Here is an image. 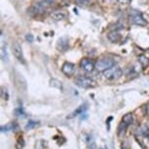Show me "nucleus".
Masks as SVG:
<instances>
[{
  "mask_svg": "<svg viewBox=\"0 0 149 149\" xmlns=\"http://www.w3.org/2000/svg\"><path fill=\"white\" fill-rule=\"evenodd\" d=\"M54 2L55 0H38L32 5L30 11L34 14H43L54 4Z\"/></svg>",
  "mask_w": 149,
  "mask_h": 149,
  "instance_id": "f257e3e1",
  "label": "nucleus"
},
{
  "mask_svg": "<svg viewBox=\"0 0 149 149\" xmlns=\"http://www.w3.org/2000/svg\"><path fill=\"white\" fill-rule=\"evenodd\" d=\"M122 74H123L122 69L117 65L112 66L111 68L105 70V71L103 72L104 77L108 80H117L122 76Z\"/></svg>",
  "mask_w": 149,
  "mask_h": 149,
  "instance_id": "f03ea898",
  "label": "nucleus"
},
{
  "mask_svg": "<svg viewBox=\"0 0 149 149\" xmlns=\"http://www.w3.org/2000/svg\"><path fill=\"white\" fill-rule=\"evenodd\" d=\"M112 66H114V61L111 60V58H102V60L97 61L95 63V69L98 70V71H103L107 70L109 68H111Z\"/></svg>",
  "mask_w": 149,
  "mask_h": 149,
  "instance_id": "7ed1b4c3",
  "label": "nucleus"
},
{
  "mask_svg": "<svg viewBox=\"0 0 149 149\" xmlns=\"http://www.w3.org/2000/svg\"><path fill=\"white\" fill-rule=\"evenodd\" d=\"M130 21L133 22L134 24H136V26H145L146 24V21L143 19L142 14L139 12V11L133 10L130 14Z\"/></svg>",
  "mask_w": 149,
  "mask_h": 149,
  "instance_id": "20e7f679",
  "label": "nucleus"
},
{
  "mask_svg": "<svg viewBox=\"0 0 149 149\" xmlns=\"http://www.w3.org/2000/svg\"><path fill=\"white\" fill-rule=\"evenodd\" d=\"M75 84H76L77 86H79L81 88H84V89L92 88V87H94L95 85L94 80H92L91 78H88L85 76L77 77L76 80H75Z\"/></svg>",
  "mask_w": 149,
  "mask_h": 149,
  "instance_id": "39448f33",
  "label": "nucleus"
},
{
  "mask_svg": "<svg viewBox=\"0 0 149 149\" xmlns=\"http://www.w3.org/2000/svg\"><path fill=\"white\" fill-rule=\"evenodd\" d=\"M12 52L13 55L15 56V58L21 63H24V54H22V49L18 42H14L12 45Z\"/></svg>",
  "mask_w": 149,
  "mask_h": 149,
  "instance_id": "423d86ee",
  "label": "nucleus"
},
{
  "mask_svg": "<svg viewBox=\"0 0 149 149\" xmlns=\"http://www.w3.org/2000/svg\"><path fill=\"white\" fill-rule=\"evenodd\" d=\"M80 66L83 70H85L86 72H92L94 68H95V64L94 61L90 58H83L80 63Z\"/></svg>",
  "mask_w": 149,
  "mask_h": 149,
  "instance_id": "0eeeda50",
  "label": "nucleus"
},
{
  "mask_svg": "<svg viewBox=\"0 0 149 149\" xmlns=\"http://www.w3.org/2000/svg\"><path fill=\"white\" fill-rule=\"evenodd\" d=\"M61 71L66 76H71L75 71V65L71 63H64L61 67Z\"/></svg>",
  "mask_w": 149,
  "mask_h": 149,
  "instance_id": "6e6552de",
  "label": "nucleus"
},
{
  "mask_svg": "<svg viewBox=\"0 0 149 149\" xmlns=\"http://www.w3.org/2000/svg\"><path fill=\"white\" fill-rule=\"evenodd\" d=\"M69 47V44H68V39L66 37H61L58 40V43H57V48L58 50H60L61 52H65Z\"/></svg>",
  "mask_w": 149,
  "mask_h": 149,
  "instance_id": "1a4fd4ad",
  "label": "nucleus"
},
{
  "mask_svg": "<svg viewBox=\"0 0 149 149\" xmlns=\"http://www.w3.org/2000/svg\"><path fill=\"white\" fill-rule=\"evenodd\" d=\"M15 81L17 84V87L21 90V91H24V90H26V82L24 80V78L22 76L21 74H17L15 77Z\"/></svg>",
  "mask_w": 149,
  "mask_h": 149,
  "instance_id": "9d476101",
  "label": "nucleus"
},
{
  "mask_svg": "<svg viewBox=\"0 0 149 149\" xmlns=\"http://www.w3.org/2000/svg\"><path fill=\"white\" fill-rule=\"evenodd\" d=\"M66 17V12L65 11H63V10H58V11H55L51 14V18L54 19V21H61L64 18Z\"/></svg>",
  "mask_w": 149,
  "mask_h": 149,
  "instance_id": "9b49d317",
  "label": "nucleus"
},
{
  "mask_svg": "<svg viewBox=\"0 0 149 149\" xmlns=\"http://www.w3.org/2000/svg\"><path fill=\"white\" fill-rule=\"evenodd\" d=\"M87 109H88V105H87V103L78 106V107L72 112L71 115H69L68 118H73V117H75V116H78V115H80V114H84V112H85Z\"/></svg>",
  "mask_w": 149,
  "mask_h": 149,
  "instance_id": "f8f14e48",
  "label": "nucleus"
},
{
  "mask_svg": "<svg viewBox=\"0 0 149 149\" xmlns=\"http://www.w3.org/2000/svg\"><path fill=\"white\" fill-rule=\"evenodd\" d=\"M107 37L108 39L110 40L112 43H118V42H120L121 38H122V36H121V34L119 32L115 31V30H113V31H110L107 34Z\"/></svg>",
  "mask_w": 149,
  "mask_h": 149,
  "instance_id": "ddd939ff",
  "label": "nucleus"
},
{
  "mask_svg": "<svg viewBox=\"0 0 149 149\" xmlns=\"http://www.w3.org/2000/svg\"><path fill=\"white\" fill-rule=\"evenodd\" d=\"M134 121V117H133V114L132 113H127L126 115H124L123 118H122V122L123 124H125L126 126H129L133 123Z\"/></svg>",
  "mask_w": 149,
  "mask_h": 149,
  "instance_id": "4468645a",
  "label": "nucleus"
},
{
  "mask_svg": "<svg viewBox=\"0 0 149 149\" xmlns=\"http://www.w3.org/2000/svg\"><path fill=\"white\" fill-rule=\"evenodd\" d=\"M1 58L3 61L8 63L9 61V57H8V53H7V46L5 47V45H2L1 47Z\"/></svg>",
  "mask_w": 149,
  "mask_h": 149,
  "instance_id": "2eb2a0df",
  "label": "nucleus"
},
{
  "mask_svg": "<svg viewBox=\"0 0 149 149\" xmlns=\"http://www.w3.org/2000/svg\"><path fill=\"white\" fill-rule=\"evenodd\" d=\"M139 61L143 67H146L149 65V60H148V58L145 57V56H140L139 58Z\"/></svg>",
  "mask_w": 149,
  "mask_h": 149,
  "instance_id": "dca6fc26",
  "label": "nucleus"
},
{
  "mask_svg": "<svg viewBox=\"0 0 149 149\" xmlns=\"http://www.w3.org/2000/svg\"><path fill=\"white\" fill-rule=\"evenodd\" d=\"M15 126H16V124L15 123H9V124H7V125H5L3 126V127L1 128V131L2 132H9V131H12L15 129Z\"/></svg>",
  "mask_w": 149,
  "mask_h": 149,
  "instance_id": "f3484780",
  "label": "nucleus"
},
{
  "mask_svg": "<svg viewBox=\"0 0 149 149\" xmlns=\"http://www.w3.org/2000/svg\"><path fill=\"white\" fill-rule=\"evenodd\" d=\"M79 7H86L90 4V0H74Z\"/></svg>",
  "mask_w": 149,
  "mask_h": 149,
  "instance_id": "a211bd4d",
  "label": "nucleus"
},
{
  "mask_svg": "<svg viewBox=\"0 0 149 149\" xmlns=\"http://www.w3.org/2000/svg\"><path fill=\"white\" fill-rule=\"evenodd\" d=\"M38 125H39L38 122H35V121H29V124L26 126V130H31V129L37 127Z\"/></svg>",
  "mask_w": 149,
  "mask_h": 149,
  "instance_id": "6ab92c4d",
  "label": "nucleus"
},
{
  "mask_svg": "<svg viewBox=\"0 0 149 149\" xmlns=\"http://www.w3.org/2000/svg\"><path fill=\"white\" fill-rule=\"evenodd\" d=\"M1 95H2V98L4 100H8L9 98V95H8V92H7V89L5 90V88H2V91H1Z\"/></svg>",
  "mask_w": 149,
  "mask_h": 149,
  "instance_id": "aec40b11",
  "label": "nucleus"
},
{
  "mask_svg": "<svg viewBox=\"0 0 149 149\" xmlns=\"http://www.w3.org/2000/svg\"><path fill=\"white\" fill-rule=\"evenodd\" d=\"M24 139H19L18 142H17V148H18V149H22V147H24Z\"/></svg>",
  "mask_w": 149,
  "mask_h": 149,
  "instance_id": "412c9836",
  "label": "nucleus"
},
{
  "mask_svg": "<svg viewBox=\"0 0 149 149\" xmlns=\"http://www.w3.org/2000/svg\"><path fill=\"white\" fill-rule=\"evenodd\" d=\"M26 38L27 42H30V43H32V42H33V36L31 34H27Z\"/></svg>",
  "mask_w": 149,
  "mask_h": 149,
  "instance_id": "4be33fe9",
  "label": "nucleus"
},
{
  "mask_svg": "<svg viewBox=\"0 0 149 149\" xmlns=\"http://www.w3.org/2000/svg\"><path fill=\"white\" fill-rule=\"evenodd\" d=\"M118 2L121 4H129L131 2V0H118Z\"/></svg>",
  "mask_w": 149,
  "mask_h": 149,
  "instance_id": "5701e85b",
  "label": "nucleus"
}]
</instances>
